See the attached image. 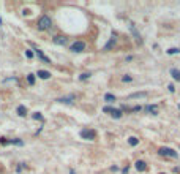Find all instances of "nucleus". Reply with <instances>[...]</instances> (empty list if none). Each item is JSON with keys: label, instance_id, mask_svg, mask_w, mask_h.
Instances as JSON below:
<instances>
[{"label": "nucleus", "instance_id": "obj_15", "mask_svg": "<svg viewBox=\"0 0 180 174\" xmlns=\"http://www.w3.org/2000/svg\"><path fill=\"white\" fill-rule=\"evenodd\" d=\"M144 97H147L145 92H137V93H131L130 95V98H144Z\"/></svg>", "mask_w": 180, "mask_h": 174}, {"label": "nucleus", "instance_id": "obj_2", "mask_svg": "<svg viewBox=\"0 0 180 174\" xmlns=\"http://www.w3.org/2000/svg\"><path fill=\"white\" fill-rule=\"evenodd\" d=\"M158 154L160 155H164V157H172V158H177L178 157V154L172 149V147H160Z\"/></svg>", "mask_w": 180, "mask_h": 174}, {"label": "nucleus", "instance_id": "obj_19", "mask_svg": "<svg viewBox=\"0 0 180 174\" xmlns=\"http://www.w3.org/2000/svg\"><path fill=\"white\" fill-rule=\"evenodd\" d=\"M178 52H180L178 48H169V49H168V54H169V56H172V54H178Z\"/></svg>", "mask_w": 180, "mask_h": 174}, {"label": "nucleus", "instance_id": "obj_17", "mask_svg": "<svg viewBox=\"0 0 180 174\" xmlns=\"http://www.w3.org/2000/svg\"><path fill=\"white\" fill-rule=\"evenodd\" d=\"M128 144L130 146H137V144H139V139H137L136 136H130L128 138Z\"/></svg>", "mask_w": 180, "mask_h": 174}, {"label": "nucleus", "instance_id": "obj_28", "mask_svg": "<svg viewBox=\"0 0 180 174\" xmlns=\"http://www.w3.org/2000/svg\"><path fill=\"white\" fill-rule=\"evenodd\" d=\"M178 109H180V104H178Z\"/></svg>", "mask_w": 180, "mask_h": 174}, {"label": "nucleus", "instance_id": "obj_13", "mask_svg": "<svg viewBox=\"0 0 180 174\" xmlns=\"http://www.w3.org/2000/svg\"><path fill=\"white\" fill-rule=\"evenodd\" d=\"M171 76L175 79V81H180V70H177V68H172V70H171Z\"/></svg>", "mask_w": 180, "mask_h": 174}, {"label": "nucleus", "instance_id": "obj_11", "mask_svg": "<svg viewBox=\"0 0 180 174\" xmlns=\"http://www.w3.org/2000/svg\"><path fill=\"white\" fill-rule=\"evenodd\" d=\"M130 30H131V33H134V36H136V41L139 43V45H142V38H141V35H139V33H137V30H136L134 25H131Z\"/></svg>", "mask_w": 180, "mask_h": 174}, {"label": "nucleus", "instance_id": "obj_27", "mask_svg": "<svg viewBox=\"0 0 180 174\" xmlns=\"http://www.w3.org/2000/svg\"><path fill=\"white\" fill-rule=\"evenodd\" d=\"M70 174H76V172H74V169H70Z\"/></svg>", "mask_w": 180, "mask_h": 174}, {"label": "nucleus", "instance_id": "obj_8", "mask_svg": "<svg viewBox=\"0 0 180 174\" xmlns=\"http://www.w3.org/2000/svg\"><path fill=\"white\" fill-rule=\"evenodd\" d=\"M74 98H76L74 95H66V97H60V98H57V101H59V103H66V104H68V103H73Z\"/></svg>", "mask_w": 180, "mask_h": 174}, {"label": "nucleus", "instance_id": "obj_6", "mask_svg": "<svg viewBox=\"0 0 180 174\" xmlns=\"http://www.w3.org/2000/svg\"><path fill=\"white\" fill-rule=\"evenodd\" d=\"M54 43L59 45V46H63V45L68 43V38L63 36V35H55V36H54Z\"/></svg>", "mask_w": 180, "mask_h": 174}, {"label": "nucleus", "instance_id": "obj_12", "mask_svg": "<svg viewBox=\"0 0 180 174\" xmlns=\"http://www.w3.org/2000/svg\"><path fill=\"white\" fill-rule=\"evenodd\" d=\"M35 52H36V56H38L41 60H43V62H46V63H51V60H49V59H48V57H46V56L43 54V52L40 51V49H35Z\"/></svg>", "mask_w": 180, "mask_h": 174}, {"label": "nucleus", "instance_id": "obj_20", "mask_svg": "<svg viewBox=\"0 0 180 174\" xmlns=\"http://www.w3.org/2000/svg\"><path fill=\"white\" fill-rule=\"evenodd\" d=\"M27 81H29V84L33 86V84H35V74H32V73H30V74H27Z\"/></svg>", "mask_w": 180, "mask_h": 174}, {"label": "nucleus", "instance_id": "obj_21", "mask_svg": "<svg viewBox=\"0 0 180 174\" xmlns=\"http://www.w3.org/2000/svg\"><path fill=\"white\" fill-rule=\"evenodd\" d=\"M122 81H123V83H131V81H133V76H130V74H125V76L122 78Z\"/></svg>", "mask_w": 180, "mask_h": 174}, {"label": "nucleus", "instance_id": "obj_9", "mask_svg": "<svg viewBox=\"0 0 180 174\" xmlns=\"http://www.w3.org/2000/svg\"><path fill=\"white\" fill-rule=\"evenodd\" d=\"M134 168H136L137 171H145L147 165H145V162H142V160H137V162L134 163Z\"/></svg>", "mask_w": 180, "mask_h": 174}, {"label": "nucleus", "instance_id": "obj_22", "mask_svg": "<svg viewBox=\"0 0 180 174\" xmlns=\"http://www.w3.org/2000/svg\"><path fill=\"white\" fill-rule=\"evenodd\" d=\"M32 117H33L35 120H41V122H44V119H43V116H41L40 112H35V114H33Z\"/></svg>", "mask_w": 180, "mask_h": 174}, {"label": "nucleus", "instance_id": "obj_23", "mask_svg": "<svg viewBox=\"0 0 180 174\" xmlns=\"http://www.w3.org/2000/svg\"><path fill=\"white\" fill-rule=\"evenodd\" d=\"M89 78H90V73H82V74L79 76L81 81H84V79H89Z\"/></svg>", "mask_w": 180, "mask_h": 174}, {"label": "nucleus", "instance_id": "obj_7", "mask_svg": "<svg viewBox=\"0 0 180 174\" xmlns=\"http://www.w3.org/2000/svg\"><path fill=\"white\" fill-rule=\"evenodd\" d=\"M144 109H145V112H149V114H153V116L158 114V106H157V104H147Z\"/></svg>", "mask_w": 180, "mask_h": 174}, {"label": "nucleus", "instance_id": "obj_3", "mask_svg": "<svg viewBox=\"0 0 180 174\" xmlns=\"http://www.w3.org/2000/svg\"><path fill=\"white\" fill-rule=\"evenodd\" d=\"M81 138L82 139H89V141H93L95 136H96V131L95 130H90V128H84V130H81Z\"/></svg>", "mask_w": 180, "mask_h": 174}, {"label": "nucleus", "instance_id": "obj_5", "mask_svg": "<svg viewBox=\"0 0 180 174\" xmlns=\"http://www.w3.org/2000/svg\"><path fill=\"white\" fill-rule=\"evenodd\" d=\"M84 49H86V43L84 41H74L70 46V51H73V52H82Z\"/></svg>", "mask_w": 180, "mask_h": 174}, {"label": "nucleus", "instance_id": "obj_14", "mask_svg": "<svg viewBox=\"0 0 180 174\" xmlns=\"http://www.w3.org/2000/svg\"><path fill=\"white\" fill-rule=\"evenodd\" d=\"M18 114L21 116V117H24L25 114H27V108L24 104H21V106H18Z\"/></svg>", "mask_w": 180, "mask_h": 174}, {"label": "nucleus", "instance_id": "obj_10", "mask_svg": "<svg viewBox=\"0 0 180 174\" xmlns=\"http://www.w3.org/2000/svg\"><path fill=\"white\" fill-rule=\"evenodd\" d=\"M36 76H38V78H41V79H49V78H51V73H49V71H46V70H38Z\"/></svg>", "mask_w": 180, "mask_h": 174}, {"label": "nucleus", "instance_id": "obj_25", "mask_svg": "<svg viewBox=\"0 0 180 174\" xmlns=\"http://www.w3.org/2000/svg\"><path fill=\"white\" fill-rule=\"evenodd\" d=\"M168 90H169V92H175V87H174V84H169V86H168Z\"/></svg>", "mask_w": 180, "mask_h": 174}, {"label": "nucleus", "instance_id": "obj_24", "mask_svg": "<svg viewBox=\"0 0 180 174\" xmlns=\"http://www.w3.org/2000/svg\"><path fill=\"white\" fill-rule=\"evenodd\" d=\"M25 57H27V59H32V57H33V52H32L30 49H27V51H25Z\"/></svg>", "mask_w": 180, "mask_h": 174}, {"label": "nucleus", "instance_id": "obj_18", "mask_svg": "<svg viewBox=\"0 0 180 174\" xmlns=\"http://www.w3.org/2000/svg\"><path fill=\"white\" fill-rule=\"evenodd\" d=\"M104 100L109 101V103H112V101H115V97L112 95V93H106V95H104Z\"/></svg>", "mask_w": 180, "mask_h": 174}, {"label": "nucleus", "instance_id": "obj_1", "mask_svg": "<svg viewBox=\"0 0 180 174\" xmlns=\"http://www.w3.org/2000/svg\"><path fill=\"white\" fill-rule=\"evenodd\" d=\"M52 27V21H51V18L49 16H41L40 18V21H38V29L40 30H49Z\"/></svg>", "mask_w": 180, "mask_h": 174}, {"label": "nucleus", "instance_id": "obj_16", "mask_svg": "<svg viewBox=\"0 0 180 174\" xmlns=\"http://www.w3.org/2000/svg\"><path fill=\"white\" fill-rule=\"evenodd\" d=\"M114 45H115V36L112 35V38H111V41H109V43H106V46H104V49H106V51H109V49H111V48H112Z\"/></svg>", "mask_w": 180, "mask_h": 174}, {"label": "nucleus", "instance_id": "obj_4", "mask_svg": "<svg viewBox=\"0 0 180 174\" xmlns=\"http://www.w3.org/2000/svg\"><path fill=\"white\" fill-rule=\"evenodd\" d=\"M103 112L111 114L114 119H120V117H122V109H115V108H112V106H104V108H103Z\"/></svg>", "mask_w": 180, "mask_h": 174}, {"label": "nucleus", "instance_id": "obj_29", "mask_svg": "<svg viewBox=\"0 0 180 174\" xmlns=\"http://www.w3.org/2000/svg\"><path fill=\"white\" fill-rule=\"evenodd\" d=\"M160 174H164V172H160Z\"/></svg>", "mask_w": 180, "mask_h": 174}, {"label": "nucleus", "instance_id": "obj_26", "mask_svg": "<svg viewBox=\"0 0 180 174\" xmlns=\"http://www.w3.org/2000/svg\"><path fill=\"white\" fill-rule=\"evenodd\" d=\"M128 169H130V166H125V168H123V171H122V172H123V174H127V172H128Z\"/></svg>", "mask_w": 180, "mask_h": 174}]
</instances>
